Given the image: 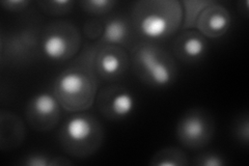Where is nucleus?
<instances>
[{
    "mask_svg": "<svg viewBox=\"0 0 249 166\" xmlns=\"http://www.w3.org/2000/svg\"><path fill=\"white\" fill-rule=\"evenodd\" d=\"M95 52L96 44L84 47L72 64L54 80V96L68 112L87 111L96 101L98 77L93 69Z\"/></svg>",
    "mask_w": 249,
    "mask_h": 166,
    "instance_id": "obj_1",
    "label": "nucleus"
},
{
    "mask_svg": "<svg viewBox=\"0 0 249 166\" xmlns=\"http://www.w3.org/2000/svg\"><path fill=\"white\" fill-rule=\"evenodd\" d=\"M182 5L178 0H140L132 6L131 23L145 42L163 41L182 25Z\"/></svg>",
    "mask_w": 249,
    "mask_h": 166,
    "instance_id": "obj_2",
    "label": "nucleus"
},
{
    "mask_svg": "<svg viewBox=\"0 0 249 166\" xmlns=\"http://www.w3.org/2000/svg\"><path fill=\"white\" fill-rule=\"evenodd\" d=\"M130 64L140 80L153 88L164 89L176 81L174 56L156 43L136 44L131 50Z\"/></svg>",
    "mask_w": 249,
    "mask_h": 166,
    "instance_id": "obj_3",
    "label": "nucleus"
},
{
    "mask_svg": "<svg viewBox=\"0 0 249 166\" xmlns=\"http://www.w3.org/2000/svg\"><path fill=\"white\" fill-rule=\"evenodd\" d=\"M58 139L67 155L85 159L96 154L102 147L104 129L93 114L78 112L70 116L61 126Z\"/></svg>",
    "mask_w": 249,
    "mask_h": 166,
    "instance_id": "obj_4",
    "label": "nucleus"
},
{
    "mask_svg": "<svg viewBox=\"0 0 249 166\" xmlns=\"http://www.w3.org/2000/svg\"><path fill=\"white\" fill-rule=\"evenodd\" d=\"M81 34L73 23L55 21L49 23L41 34L40 49L50 61L64 62L79 53Z\"/></svg>",
    "mask_w": 249,
    "mask_h": 166,
    "instance_id": "obj_5",
    "label": "nucleus"
},
{
    "mask_svg": "<svg viewBox=\"0 0 249 166\" xmlns=\"http://www.w3.org/2000/svg\"><path fill=\"white\" fill-rule=\"evenodd\" d=\"M216 130L213 116L202 108H192L185 112L177 125V137L180 144L197 151L211 142Z\"/></svg>",
    "mask_w": 249,
    "mask_h": 166,
    "instance_id": "obj_6",
    "label": "nucleus"
},
{
    "mask_svg": "<svg viewBox=\"0 0 249 166\" xmlns=\"http://www.w3.org/2000/svg\"><path fill=\"white\" fill-rule=\"evenodd\" d=\"M41 44V35L35 28H22L14 33L2 34L0 38V61L15 66L26 62L35 56Z\"/></svg>",
    "mask_w": 249,
    "mask_h": 166,
    "instance_id": "obj_7",
    "label": "nucleus"
},
{
    "mask_svg": "<svg viewBox=\"0 0 249 166\" xmlns=\"http://www.w3.org/2000/svg\"><path fill=\"white\" fill-rule=\"evenodd\" d=\"M61 105L53 92H37L28 101L25 117L28 125L37 132H48L58 125Z\"/></svg>",
    "mask_w": 249,
    "mask_h": 166,
    "instance_id": "obj_8",
    "label": "nucleus"
},
{
    "mask_svg": "<svg viewBox=\"0 0 249 166\" xmlns=\"http://www.w3.org/2000/svg\"><path fill=\"white\" fill-rule=\"evenodd\" d=\"M97 107L107 120L121 121L130 116L136 107L132 92L122 85H108L97 94Z\"/></svg>",
    "mask_w": 249,
    "mask_h": 166,
    "instance_id": "obj_9",
    "label": "nucleus"
},
{
    "mask_svg": "<svg viewBox=\"0 0 249 166\" xmlns=\"http://www.w3.org/2000/svg\"><path fill=\"white\" fill-rule=\"evenodd\" d=\"M130 67V55L121 46L96 43L93 69L98 78L114 81L122 78Z\"/></svg>",
    "mask_w": 249,
    "mask_h": 166,
    "instance_id": "obj_10",
    "label": "nucleus"
},
{
    "mask_svg": "<svg viewBox=\"0 0 249 166\" xmlns=\"http://www.w3.org/2000/svg\"><path fill=\"white\" fill-rule=\"evenodd\" d=\"M231 15L223 4L212 1L199 15L196 29L207 38H218L228 33Z\"/></svg>",
    "mask_w": 249,
    "mask_h": 166,
    "instance_id": "obj_11",
    "label": "nucleus"
},
{
    "mask_svg": "<svg viewBox=\"0 0 249 166\" xmlns=\"http://www.w3.org/2000/svg\"><path fill=\"white\" fill-rule=\"evenodd\" d=\"M209 50L208 38L197 30H183L173 43L175 56L184 62H196L204 58Z\"/></svg>",
    "mask_w": 249,
    "mask_h": 166,
    "instance_id": "obj_12",
    "label": "nucleus"
},
{
    "mask_svg": "<svg viewBox=\"0 0 249 166\" xmlns=\"http://www.w3.org/2000/svg\"><path fill=\"white\" fill-rule=\"evenodd\" d=\"M25 138V126L21 118L11 111L0 112V148L10 152L22 145Z\"/></svg>",
    "mask_w": 249,
    "mask_h": 166,
    "instance_id": "obj_13",
    "label": "nucleus"
},
{
    "mask_svg": "<svg viewBox=\"0 0 249 166\" xmlns=\"http://www.w3.org/2000/svg\"><path fill=\"white\" fill-rule=\"evenodd\" d=\"M131 19L124 16H113L104 23L103 35L97 42L100 45H115L128 47L133 37Z\"/></svg>",
    "mask_w": 249,
    "mask_h": 166,
    "instance_id": "obj_14",
    "label": "nucleus"
},
{
    "mask_svg": "<svg viewBox=\"0 0 249 166\" xmlns=\"http://www.w3.org/2000/svg\"><path fill=\"white\" fill-rule=\"evenodd\" d=\"M149 163L152 166H187L190 162L183 149L177 147H166L156 152Z\"/></svg>",
    "mask_w": 249,
    "mask_h": 166,
    "instance_id": "obj_15",
    "label": "nucleus"
},
{
    "mask_svg": "<svg viewBox=\"0 0 249 166\" xmlns=\"http://www.w3.org/2000/svg\"><path fill=\"white\" fill-rule=\"evenodd\" d=\"M212 1L213 0H184V1H181L183 12L182 31L196 29L199 15Z\"/></svg>",
    "mask_w": 249,
    "mask_h": 166,
    "instance_id": "obj_16",
    "label": "nucleus"
},
{
    "mask_svg": "<svg viewBox=\"0 0 249 166\" xmlns=\"http://www.w3.org/2000/svg\"><path fill=\"white\" fill-rule=\"evenodd\" d=\"M36 3L46 15L53 17L68 15L74 6V2L71 0H47V1H37Z\"/></svg>",
    "mask_w": 249,
    "mask_h": 166,
    "instance_id": "obj_17",
    "label": "nucleus"
},
{
    "mask_svg": "<svg viewBox=\"0 0 249 166\" xmlns=\"http://www.w3.org/2000/svg\"><path fill=\"white\" fill-rule=\"evenodd\" d=\"M81 9L92 16H104L113 11L116 5L114 0H85L80 3Z\"/></svg>",
    "mask_w": 249,
    "mask_h": 166,
    "instance_id": "obj_18",
    "label": "nucleus"
},
{
    "mask_svg": "<svg viewBox=\"0 0 249 166\" xmlns=\"http://www.w3.org/2000/svg\"><path fill=\"white\" fill-rule=\"evenodd\" d=\"M233 135L241 145L248 146L249 141V115L247 112L241 114L233 126Z\"/></svg>",
    "mask_w": 249,
    "mask_h": 166,
    "instance_id": "obj_19",
    "label": "nucleus"
},
{
    "mask_svg": "<svg viewBox=\"0 0 249 166\" xmlns=\"http://www.w3.org/2000/svg\"><path fill=\"white\" fill-rule=\"evenodd\" d=\"M192 163L197 166H224L228 164L224 156L215 152L200 153L194 158Z\"/></svg>",
    "mask_w": 249,
    "mask_h": 166,
    "instance_id": "obj_20",
    "label": "nucleus"
},
{
    "mask_svg": "<svg viewBox=\"0 0 249 166\" xmlns=\"http://www.w3.org/2000/svg\"><path fill=\"white\" fill-rule=\"evenodd\" d=\"M104 23L98 19H90L85 22L83 25V35L87 37L89 41H99L103 35Z\"/></svg>",
    "mask_w": 249,
    "mask_h": 166,
    "instance_id": "obj_21",
    "label": "nucleus"
},
{
    "mask_svg": "<svg viewBox=\"0 0 249 166\" xmlns=\"http://www.w3.org/2000/svg\"><path fill=\"white\" fill-rule=\"evenodd\" d=\"M51 159V155L35 152L23 157L21 164L25 166H50Z\"/></svg>",
    "mask_w": 249,
    "mask_h": 166,
    "instance_id": "obj_22",
    "label": "nucleus"
},
{
    "mask_svg": "<svg viewBox=\"0 0 249 166\" xmlns=\"http://www.w3.org/2000/svg\"><path fill=\"white\" fill-rule=\"evenodd\" d=\"M29 0H3L1 1V5L3 9L13 12V13H21L27 10V7L30 5Z\"/></svg>",
    "mask_w": 249,
    "mask_h": 166,
    "instance_id": "obj_23",
    "label": "nucleus"
},
{
    "mask_svg": "<svg viewBox=\"0 0 249 166\" xmlns=\"http://www.w3.org/2000/svg\"><path fill=\"white\" fill-rule=\"evenodd\" d=\"M68 165H73V162L70 159H68V158L61 157V156H52L50 166H68Z\"/></svg>",
    "mask_w": 249,
    "mask_h": 166,
    "instance_id": "obj_24",
    "label": "nucleus"
},
{
    "mask_svg": "<svg viewBox=\"0 0 249 166\" xmlns=\"http://www.w3.org/2000/svg\"><path fill=\"white\" fill-rule=\"evenodd\" d=\"M238 5H239V11H240L241 15H243L244 17H247L248 13H249V9H248L249 2H248V0H245V1H240L238 3Z\"/></svg>",
    "mask_w": 249,
    "mask_h": 166,
    "instance_id": "obj_25",
    "label": "nucleus"
}]
</instances>
